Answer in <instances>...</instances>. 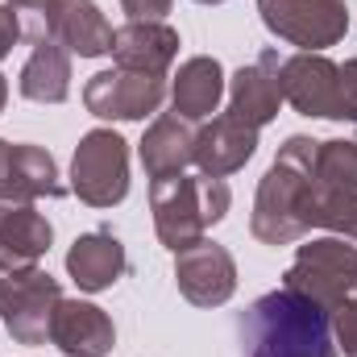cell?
Listing matches in <instances>:
<instances>
[{
  "label": "cell",
  "instance_id": "cell-5",
  "mask_svg": "<svg viewBox=\"0 0 357 357\" xmlns=\"http://www.w3.org/2000/svg\"><path fill=\"white\" fill-rule=\"evenodd\" d=\"M282 287L307 295L324 312L345 307L349 299H357V245H349L345 237H320L299 245L295 262L282 274Z\"/></svg>",
  "mask_w": 357,
  "mask_h": 357
},
{
  "label": "cell",
  "instance_id": "cell-25",
  "mask_svg": "<svg viewBox=\"0 0 357 357\" xmlns=\"http://www.w3.org/2000/svg\"><path fill=\"white\" fill-rule=\"evenodd\" d=\"M341 121L357 125V59L341 63Z\"/></svg>",
  "mask_w": 357,
  "mask_h": 357
},
{
  "label": "cell",
  "instance_id": "cell-13",
  "mask_svg": "<svg viewBox=\"0 0 357 357\" xmlns=\"http://www.w3.org/2000/svg\"><path fill=\"white\" fill-rule=\"evenodd\" d=\"M254 154H258V129L237 121L233 112H220V116H212L208 125L195 129V167H199V175L212 178L237 175Z\"/></svg>",
  "mask_w": 357,
  "mask_h": 357
},
{
  "label": "cell",
  "instance_id": "cell-9",
  "mask_svg": "<svg viewBox=\"0 0 357 357\" xmlns=\"http://www.w3.org/2000/svg\"><path fill=\"white\" fill-rule=\"evenodd\" d=\"M278 91L299 116L341 121V63L328 54L299 50L278 59Z\"/></svg>",
  "mask_w": 357,
  "mask_h": 357
},
{
  "label": "cell",
  "instance_id": "cell-27",
  "mask_svg": "<svg viewBox=\"0 0 357 357\" xmlns=\"http://www.w3.org/2000/svg\"><path fill=\"white\" fill-rule=\"evenodd\" d=\"M17 42H21V21H17V13L8 4H0V63L13 54Z\"/></svg>",
  "mask_w": 357,
  "mask_h": 357
},
{
  "label": "cell",
  "instance_id": "cell-30",
  "mask_svg": "<svg viewBox=\"0 0 357 357\" xmlns=\"http://www.w3.org/2000/svg\"><path fill=\"white\" fill-rule=\"evenodd\" d=\"M195 4H225V0H195Z\"/></svg>",
  "mask_w": 357,
  "mask_h": 357
},
{
  "label": "cell",
  "instance_id": "cell-26",
  "mask_svg": "<svg viewBox=\"0 0 357 357\" xmlns=\"http://www.w3.org/2000/svg\"><path fill=\"white\" fill-rule=\"evenodd\" d=\"M175 0H121V8L129 13V21H162L171 13Z\"/></svg>",
  "mask_w": 357,
  "mask_h": 357
},
{
  "label": "cell",
  "instance_id": "cell-23",
  "mask_svg": "<svg viewBox=\"0 0 357 357\" xmlns=\"http://www.w3.org/2000/svg\"><path fill=\"white\" fill-rule=\"evenodd\" d=\"M316 187L333 191H357V142L349 137H328L316 146Z\"/></svg>",
  "mask_w": 357,
  "mask_h": 357
},
{
  "label": "cell",
  "instance_id": "cell-12",
  "mask_svg": "<svg viewBox=\"0 0 357 357\" xmlns=\"http://www.w3.org/2000/svg\"><path fill=\"white\" fill-rule=\"evenodd\" d=\"M54 245V225L38 212V204L0 195V274L38 266Z\"/></svg>",
  "mask_w": 357,
  "mask_h": 357
},
{
  "label": "cell",
  "instance_id": "cell-16",
  "mask_svg": "<svg viewBox=\"0 0 357 357\" xmlns=\"http://www.w3.org/2000/svg\"><path fill=\"white\" fill-rule=\"evenodd\" d=\"M278 104H282V91H278V54L274 50L258 54L250 67H241L229 79V112L254 129H262L278 116Z\"/></svg>",
  "mask_w": 357,
  "mask_h": 357
},
{
  "label": "cell",
  "instance_id": "cell-4",
  "mask_svg": "<svg viewBox=\"0 0 357 357\" xmlns=\"http://www.w3.org/2000/svg\"><path fill=\"white\" fill-rule=\"evenodd\" d=\"M8 8L21 21V38H29L33 46L59 42L79 59L112 54V25L96 0H8Z\"/></svg>",
  "mask_w": 357,
  "mask_h": 357
},
{
  "label": "cell",
  "instance_id": "cell-8",
  "mask_svg": "<svg viewBox=\"0 0 357 357\" xmlns=\"http://www.w3.org/2000/svg\"><path fill=\"white\" fill-rule=\"evenodd\" d=\"M258 13L278 42L312 54H324L349 33L345 0H258Z\"/></svg>",
  "mask_w": 357,
  "mask_h": 357
},
{
  "label": "cell",
  "instance_id": "cell-24",
  "mask_svg": "<svg viewBox=\"0 0 357 357\" xmlns=\"http://www.w3.org/2000/svg\"><path fill=\"white\" fill-rule=\"evenodd\" d=\"M333 337H337V349L345 357H357V299H349L345 307L333 312Z\"/></svg>",
  "mask_w": 357,
  "mask_h": 357
},
{
  "label": "cell",
  "instance_id": "cell-22",
  "mask_svg": "<svg viewBox=\"0 0 357 357\" xmlns=\"http://www.w3.org/2000/svg\"><path fill=\"white\" fill-rule=\"evenodd\" d=\"M303 220H307V229H328L333 237L357 241V191H333V187L312 183Z\"/></svg>",
  "mask_w": 357,
  "mask_h": 357
},
{
  "label": "cell",
  "instance_id": "cell-17",
  "mask_svg": "<svg viewBox=\"0 0 357 357\" xmlns=\"http://www.w3.org/2000/svg\"><path fill=\"white\" fill-rule=\"evenodd\" d=\"M125 270H129V254H125L121 237L108 233V229H96V233L75 237V245L67 250V274L88 295L116 287Z\"/></svg>",
  "mask_w": 357,
  "mask_h": 357
},
{
  "label": "cell",
  "instance_id": "cell-20",
  "mask_svg": "<svg viewBox=\"0 0 357 357\" xmlns=\"http://www.w3.org/2000/svg\"><path fill=\"white\" fill-rule=\"evenodd\" d=\"M225 100V67L212 54H195L178 67L171 84V104L183 121H208Z\"/></svg>",
  "mask_w": 357,
  "mask_h": 357
},
{
  "label": "cell",
  "instance_id": "cell-3",
  "mask_svg": "<svg viewBox=\"0 0 357 357\" xmlns=\"http://www.w3.org/2000/svg\"><path fill=\"white\" fill-rule=\"evenodd\" d=\"M229 204H233L229 183L212 175H171L150 183L154 233L171 254L204 241V233L229 216Z\"/></svg>",
  "mask_w": 357,
  "mask_h": 357
},
{
  "label": "cell",
  "instance_id": "cell-15",
  "mask_svg": "<svg viewBox=\"0 0 357 357\" xmlns=\"http://www.w3.org/2000/svg\"><path fill=\"white\" fill-rule=\"evenodd\" d=\"M178 59V29L167 21H125L112 29V63L142 75H167Z\"/></svg>",
  "mask_w": 357,
  "mask_h": 357
},
{
  "label": "cell",
  "instance_id": "cell-1",
  "mask_svg": "<svg viewBox=\"0 0 357 357\" xmlns=\"http://www.w3.org/2000/svg\"><path fill=\"white\" fill-rule=\"evenodd\" d=\"M237 341L241 357H341L333 312L291 287L258 295L237 316Z\"/></svg>",
  "mask_w": 357,
  "mask_h": 357
},
{
  "label": "cell",
  "instance_id": "cell-6",
  "mask_svg": "<svg viewBox=\"0 0 357 357\" xmlns=\"http://www.w3.org/2000/svg\"><path fill=\"white\" fill-rule=\"evenodd\" d=\"M71 191L88 208H116L129 195V142L112 129L84 133L71 158Z\"/></svg>",
  "mask_w": 357,
  "mask_h": 357
},
{
  "label": "cell",
  "instance_id": "cell-29",
  "mask_svg": "<svg viewBox=\"0 0 357 357\" xmlns=\"http://www.w3.org/2000/svg\"><path fill=\"white\" fill-rule=\"evenodd\" d=\"M4 104H8V79L0 75V112H4Z\"/></svg>",
  "mask_w": 357,
  "mask_h": 357
},
{
  "label": "cell",
  "instance_id": "cell-7",
  "mask_svg": "<svg viewBox=\"0 0 357 357\" xmlns=\"http://www.w3.org/2000/svg\"><path fill=\"white\" fill-rule=\"evenodd\" d=\"M63 299V282L42 266L0 274V320L17 345H46L50 316Z\"/></svg>",
  "mask_w": 357,
  "mask_h": 357
},
{
  "label": "cell",
  "instance_id": "cell-21",
  "mask_svg": "<svg viewBox=\"0 0 357 357\" xmlns=\"http://www.w3.org/2000/svg\"><path fill=\"white\" fill-rule=\"evenodd\" d=\"M17 88L33 104H63L71 96V54L59 42H38L17 75Z\"/></svg>",
  "mask_w": 357,
  "mask_h": 357
},
{
  "label": "cell",
  "instance_id": "cell-10",
  "mask_svg": "<svg viewBox=\"0 0 357 357\" xmlns=\"http://www.w3.org/2000/svg\"><path fill=\"white\" fill-rule=\"evenodd\" d=\"M167 100V75H142V71H96L84 84V104L100 121H146Z\"/></svg>",
  "mask_w": 357,
  "mask_h": 357
},
{
  "label": "cell",
  "instance_id": "cell-14",
  "mask_svg": "<svg viewBox=\"0 0 357 357\" xmlns=\"http://www.w3.org/2000/svg\"><path fill=\"white\" fill-rule=\"evenodd\" d=\"M50 345H59L67 357H108L116 345V328L104 307L63 295L50 316Z\"/></svg>",
  "mask_w": 357,
  "mask_h": 357
},
{
  "label": "cell",
  "instance_id": "cell-18",
  "mask_svg": "<svg viewBox=\"0 0 357 357\" xmlns=\"http://www.w3.org/2000/svg\"><path fill=\"white\" fill-rule=\"evenodd\" d=\"M137 154H142V167H146V178L150 183L154 178L183 175L195 162V129H191V121H183L178 112H162L146 129Z\"/></svg>",
  "mask_w": 357,
  "mask_h": 357
},
{
  "label": "cell",
  "instance_id": "cell-11",
  "mask_svg": "<svg viewBox=\"0 0 357 357\" xmlns=\"http://www.w3.org/2000/svg\"><path fill=\"white\" fill-rule=\"evenodd\" d=\"M175 287L195 307H220L237 291V262L216 241H195L175 254Z\"/></svg>",
  "mask_w": 357,
  "mask_h": 357
},
{
  "label": "cell",
  "instance_id": "cell-19",
  "mask_svg": "<svg viewBox=\"0 0 357 357\" xmlns=\"http://www.w3.org/2000/svg\"><path fill=\"white\" fill-rule=\"evenodd\" d=\"M67 187L59 178V162L50 150L33 146V142H13L8 154V175L0 195L4 199H21V204H38V199H59Z\"/></svg>",
  "mask_w": 357,
  "mask_h": 357
},
{
  "label": "cell",
  "instance_id": "cell-2",
  "mask_svg": "<svg viewBox=\"0 0 357 357\" xmlns=\"http://www.w3.org/2000/svg\"><path fill=\"white\" fill-rule=\"evenodd\" d=\"M316 137H287L278 146V158L270 162V171L258 183V195H254V216H250V233L262 241V245H291L299 241L307 229L303 212H307V195H312V183H316Z\"/></svg>",
  "mask_w": 357,
  "mask_h": 357
},
{
  "label": "cell",
  "instance_id": "cell-28",
  "mask_svg": "<svg viewBox=\"0 0 357 357\" xmlns=\"http://www.w3.org/2000/svg\"><path fill=\"white\" fill-rule=\"evenodd\" d=\"M8 154H13V146L0 137V187H4V175H8Z\"/></svg>",
  "mask_w": 357,
  "mask_h": 357
}]
</instances>
